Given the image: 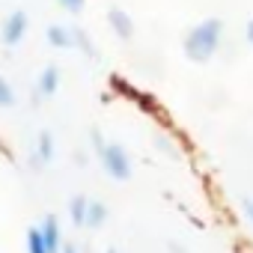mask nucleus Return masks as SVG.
I'll return each mask as SVG.
<instances>
[{
	"label": "nucleus",
	"instance_id": "1",
	"mask_svg": "<svg viewBox=\"0 0 253 253\" xmlns=\"http://www.w3.org/2000/svg\"><path fill=\"white\" fill-rule=\"evenodd\" d=\"M223 36V21L220 18H206L203 24H197L188 36H185V54L191 60H209Z\"/></svg>",
	"mask_w": 253,
	"mask_h": 253
},
{
	"label": "nucleus",
	"instance_id": "2",
	"mask_svg": "<svg viewBox=\"0 0 253 253\" xmlns=\"http://www.w3.org/2000/svg\"><path fill=\"white\" fill-rule=\"evenodd\" d=\"M27 24H30V18H27V12H21V9H15L6 21H3V42L6 45H18L21 39H24V33H27Z\"/></svg>",
	"mask_w": 253,
	"mask_h": 253
},
{
	"label": "nucleus",
	"instance_id": "3",
	"mask_svg": "<svg viewBox=\"0 0 253 253\" xmlns=\"http://www.w3.org/2000/svg\"><path fill=\"white\" fill-rule=\"evenodd\" d=\"M107 21H110V27H113L116 36H122V39H131V36H134V21H131V15L122 12L119 6H113V9L107 12Z\"/></svg>",
	"mask_w": 253,
	"mask_h": 253
},
{
	"label": "nucleus",
	"instance_id": "4",
	"mask_svg": "<svg viewBox=\"0 0 253 253\" xmlns=\"http://www.w3.org/2000/svg\"><path fill=\"white\" fill-rule=\"evenodd\" d=\"M48 42L54 48H69L72 45V30L69 27H60V24H51L48 27Z\"/></svg>",
	"mask_w": 253,
	"mask_h": 253
},
{
	"label": "nucleus",
	"instance_id": "5",
	"mask_svg": "<svg viewBox=\"0 0 253 253\" xmlns=\"http://www.w3.org/2000/svg\"><path fill=\"white\" fill-rule=\"evenodd\" d=\"M39 89H42V92H54V89H57V69H48V72L42 75Z\"/></svg>",
	"mask_w": 253,
	"mask_h": 253
},
{
	"label": "nucleus",
	"instance_id": "6",
	"mask_svg": "<svg viewBox=\"0 0 253 253\" xmlns=\"http://www.w3.org/2000/svg\"><path fill=\"white\" fill-rule=\"evenodd\" d=\"M72 42H78V45H81V51H86V54H89V36H86L84 30H72Z\"/></svg>",
	"mask_w": 253,
	"mask_h": 253
},
{
	"label": "nucleus",
	"instance_id": "7",
	"mask_svg": "<svg viewBox=\"0 0 253 253\" xmlns=\"http://www.w3.org/2000/svg\"><path fill=\"white\" fill-rule=\"evenodd\" d=\"M60 6L69 9V12H81L84 9V0H60Z\"/></svg>",
	"mask_w": 253,
	"mask_h": 253
},
{
	"label": "nucleus",
	"instance_id": "8",
	"mask_svg": "<svg viewBox=\"0 0 253 253\" xmlns=\"http://www.w3.org/2000/svg\"><path fill=\"white\" fill-rule=\"evenodd\" d=\"M0 101H3V104H9V101H12V92H9V84H6L3 78H0Z\"/></svg>",
	"mask_w": 253,
	"mask_h": 253
},
{
	"label": "nucleus",
	"instance_id": "9",
	"mask_svg": "<svg viewBox=\"0 0 253 253\" xmlns=\"http://www.w3.org/2000/svg\"><path fill=\"white\" fill-rule=\"evenodd\" d=\"M247 42H250V45H253V18H250V21H247Z\"/></svg>",
	"mask_w": 253,
	"mask_h": 253
}]
</instances>
